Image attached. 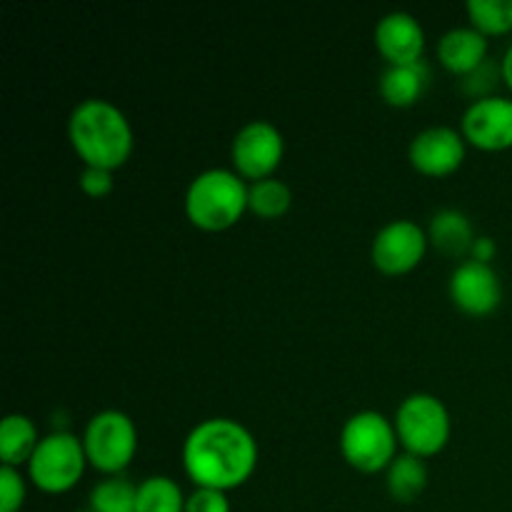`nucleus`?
Here are the masks:
<instances>
[{
    "instance_id": "6",
    "label": "nucleus",
    "mask_w": 512,
    "mask_h": 512,
    "mask_svg": "<svg viewBox=\"0 0 512 512\" xmlns=\"http://www.w3.org/2000/svg\"><path fill=\"white\" fill-rule=\"evenodd\" d=\"M83 450L88 465L103 478H118L138 455V428L123 410H100L83 430Z\"/></svg>"
},
{
    "instance_id": "5",
    "label": "nucleus",
    "mask_w": 512,
    "mask_h": 512,
    "mask_svg": "<svg viewBox=\"0 0 512 512\" xmlns=\"http://www.w3.org/2000/svg\"><path fill=\"white\" fill-rule=\"evenodd\" d=\"M395 433L400 450L420 460H430L448 448L453 438V418L438 395L413 393L395 410Z\"/></svg>"
},
{
    "instance_id": "16",
    "label": "nucleus",
    "mask_w": 512,
    "mask_h": 512,
    "mask_svg": "<svg viewBox=\"0 0 512 512\" xmlns=\"http://www.w3.org/2000/svg\"><path fill=\"white\" fill-rule=\"evenodd\" d=\"M430 83L428 65H385L383 75H380L378 93L380 100L390 108H413L420 103Z\"/></svg>"
},
{
    "instance_id": "4",
    "label": "nucleus",
    "mask_w": 512,
    "mask_h": 512,
    "mask_svg": "<svg viewBox=\"0 0 512 512\" xmlns=\"http://www.w3.org/2000/svg\"><path fill=\"white\" fill-rule=\"evenodd\" d=\"M338 450L345 465L360 475L385 473L403 453L393 418L378 410H360L350 415L340 428Z\"/></svg>"
},
{
    "instance_id": "14",
    "label": "nucleus",
    "mask_w": 512,
    "mask_h": 512,
    "mask_svg": "<svg viewBox=\"0 0 512 512\" xmlns=\"http://www.w3.org/2000/svg\"><path fill=\"white\" fill-rule=\"evenodd\" d=\"M438 63L455 78H468L475 70L483 68L490 60V40L480 35L478 30L463 25V28H450L438 40Z\"/></svg>"
},
{
    "instance_id": "8",
    "label": "nucleus",
    "mask_w": 512,
    "mask_h": 512,
    "mask_svg": "<svg viewBox=\"0 0 512 512\" xmlns=\"http://www.w3.org/2000/svg\"><path fill=\"white\" fill-rule=\"evenodd\" d=\"M283 158L285 138L278 125L270 120H250L233 135L230 143V168L248 185L275 178Z\"/></svg>"
},
{
    "instance_id": "27",
    "label": "nucleus",
    "mask_w": 512,
    "mask_h": 512,
    "mask_svg": "<svg viewBox=\"0 0 512 512\" xmlns=\"http://www.w3.org/2000/svg\"><path fill=\"white\" fill-rule=\"evenodd\" d=\"M495 255H498V245L490 235H478L473 243V250H470V258L468 260H478V263H488L493 265Z\"/></svg>"
},
{
    "instance_id": "25",
    "label": "nucleus",
    "mask_w": 512,
    "mask_h": 512,
    "mask_svg": "<svg viewBox=\"0 0 512 512\" xmlns=\"http://www.w3.org/2000/svg\"><path fill=\"white\" fill-rule=\"evenodd\" d=\"M78 188L85 198L105 200L115 190V173L103 168H83L78 178Z\"/></svg>"
},
{
    "instance_id": "24",
    "label": "nucleus",
    "mask_w": 512,
    "mask_h": 512,
    "mask_svg": "<svg viewBox=\"0 0 512 512\" xmlns=\"http://www.w3.org/2000/svg\"><path fill=\"white\" fill-rule=\"evenodd\" d=\"M460 83H463V90H465V95H468V98H470V103H473V100L490 98V95H498V93H495V88H498V85L503 83L500 63H493V60H488V63H485L483 68L475 70L473 75L463 78V80H460Z\"/></svg>"
},
{
    "instance_id": "12",
    "label": "nucleus",
    "mask_w": 512,
    "mask_h": 512,
    "mask_svg": "<svg viewBox=\"0 0 512 512\" xmlns=\"http://www.w3.org/2000/svg\"><path fill=\"white\" fill-rule=\"evenodd\" d=\"M468 148L480 153H505L512 150V98L510 95H490L473 100L460 118Z\"/></svg>"
},
{
    "instance_id": "13",
    "label": "nucleus",
    "mask_w": 512,
    "mask_h": 512,
    "mask_svg": "<svg viewBox=\"0 0 512 512\" xmlns=\"http://www.w3.org/2000/svg\"><path fill=\"white\" fill-rule=\"evenodd\" d=\"M373 43L385 65L423 63L425 28L415 15L405 13V10H393L378 20Z\"/></svg>"
},
{
    "instance_id": "7",
    "label": "nucleus",
    "mask_w": 512,
    "mask_h": 512,
    "mask_svg": "<svg viewBox=\"0 0 512 512\" xmlns=\"http://www.w3.org/2000/svg\"><path fill=\"white\" fill-rule=\"evenodd\" d=\"M88 468L83 440L68 430H55L40 440L38 450L25 465V475L40 493L65 495L78 488Z\"/></svg>"
},
{
    "instance_id": "10",
    "label": "nucleus",
    "mask_w": 512,
    "mask_h": 512,
    "mask_svg": "<svg viewBox=\"0 0 512 512\" xmlns=\"http://www.w3.org/2000/svg\"><path fill=\"white\" fill-rule=\"evenodd\" d=\"M468 155L460 128L450 125H430L420 130L408 145V163L418 175L430 180H443L458 173Z\"/></svg>"
},
{
    "instance_id": "18",
    "label": "nucleus",
    "mask_w": 512,
    "mask_h": 512,
    "mask_svg": "<svg viewBox=\"0 0 512 512\" xmlns=\"http://www.w3.org/2000/svg\"><path fill=\"white\" fill-rule=\"evenodd\" d=\"M428 480L430 475L425 460L408 453H400L393 465L385 470V488H388L390 498L400 505H410L423 498Z\"/></svg>"
},
{
    "instance_id": "20",
    "label": "nucleus",
    "mask_w": 512,
    "mask_h": 512,
    "mask_svg": "<svg viewBox=\"0 0 512 512\" xmlns=\"http://www.w3.org/2000/svg\"><path fill=\"white\" fill-rule=\"evenodd\" d=\"M185 500L178 480L168 475H150L138 485V512H185Z\"/></svg>"
},
{
    "instance_id": "28",
    "label": "nucleus",
    "mask_w": 512,
    "mask_h": 512,
    "mask_svg": "<svg viewBox=\"0 0 512 512\" xmlns=\"http://www.w3.org/2000/svg\"><path fill=\"white\" fill-rule=\"evenodd\" d=\"M500 73H503V85L508 88L512 98V43L505 48L503 58H500Z\"/></svg>"
},
{
    "instance_id": "15",
    "label": "nucleus",
    "mask_w": 512,
    "mask_h": 512,
    "mask_svg": "<svg viewBox=\"0 0 512 512\" xmlns=\"http://www.w3.org/2000/svg\"><path fill=\"white\" fill-rule=\"evenodd\" d=\"M425 230H428L430 248H435L438 253H443L445 258L453 260H468L475 238H478L468 215H465L463 210L455 208L438 210V213L430 218V225Z\"/></svg>"
},
{
    "instance_id": "21",
    "label": "nucleus",
    "mask_w": 512,
    "mask_h": 512,
    "mask_svg": "<svg viewBox=\"0 0 512 512\" xmlns=\"http://www.w3.org/2000/svg\"><path fill=\"white\" fill-rule=\"evenodd\" d=\"M470 28L485 38H505L512 35V0H470L465 5Z\"/></svg>"
},
{
    "instance_id": "23",
    "label": "nucleus",
    "mask_w": 512,
    "mask_h": 512,
    "mask_svg": "<svg viewBox=\"0 0 512 512\" xmlns=\"http://www.w3.org/2000/svg\"><path fill=\"white\" fill-rule=\"evenodd\" d=\"M28 475L18 468L0 465V512H20L28 500Z\"/></svg>"
},
{
    "instance_id": "17",
    "label": "nucleus",
    "mask_w": 512,
    "mask_h": 512,
    "mask_svg": "<svg viewBox=\"0 0 512 512\" xmlns=\"http://www.w3.org/2000/svg\"><path fill=\"white\" fill-rule=\"evenodd\" d=\"M38 425L23 413L5 415L0 423V465L25 470L40 445Z\"/></svg>"
},
{
    "instance_id": "26",
    "label": "nucleus",
    "mask_w": 512,
    "mask_h": 512,
    "mask_svg": "<svg viewBox=\"0 0 512 512\" xmlns=\"http://www.w3.org/2000/svg\"><path fill=\"white\" fill-rule=\"evenodd\" d=\"M185 512H233L228 493L208 488H195L185 500Z\"/></svg>"
},
{
    "instance_id": "9",
    "label": "nucleus",
    "mask_w": 512,
    "mask_h": 512,
    "mask_svg": "<svg viewBox=\"0 0 512 512\" xmlns=\"http://www.w3.org/2000/svg\"><path fill=\"white\" fill-rule=\"evenodd\" d=\"M430 250L428 230L415 220H390L370 243V263L385 278H403L423 265Z\"/></svg>"
},
{
    "instance_id": "19",
    "label": "nucleus",
    "mask_w": 512,
    "mask_h": 512,
    "mask_svg": "<svg viewBox=\"0 0 512 512\" xmlns=\"http://www.w3.org/2000/svg\"><path fill=\"white\" fill-rule=\"evenodd\" d=\"M293 208V190L280 178L250 183L248 188V213L260 220H280Z\"/></svg>"
},
{
    "instance_id": "1",
    "label": "nucleus",
    "mask_w": 512,
    "mask_h": 512,
    "mask_svg": "<svg viewBox=\"0 0 512 512\" xmlns=\"http://www.w3.org/2000/svg\"><path fill=\"white\" fill-rule=\"evenodd\" d=\"M180 460L195 488L230 493L253 478L260 448L255 435L238 420L208 418L185 435Z\"/></svg>"
},
{
    "instance_id": "2",
    "label": "nucleus",
    "mask_w": 512,
    "mask_h": 512,
    "mask_svg": "<svg viewBox=\"0 0 512 512\" xmlns=\"http://www.w3.org/2000/svg\"><path fill=\"white\" fill-rule=\"evenodd\" d=\"M68 143L83 168L115 173L135 150V133L128 115L105 98H85L70 110Z\"/></svg>"
},
{
    "instance_id": "11",
    "label": "nucleus",
    "mask_w": 512,
    "mask_h": 512,
    "mask_svg": "<svg viewBox=\"0 0 512 512\" xmlns=\"http://www.w3.org/2000/svg\"><path fill=\"white\" fill-rule=\"evenodd\" d=\"M450 303L468 318H490L503 303V280L498 270L478 260H463L448 283Z\"/></svg>"
},
{
    "instance_id": "3",
    "label": "nucleus",
    "mask_w": 512,
    "mask_h": 512,
    "mask_svg": "<svg viewBox=\"0 0 512 512\" xmlns=\"http://www.w3.org/2000/svg\"><path fill=\"white\" fill-rule=\"evenodd\" d=\"M248 188L233 168L203 170L185 188V218L203 233H225L248 213Z\"/></svg>"
},
{
    "instance_id": "22",
    "label": "nucleus",
    "mask_w": 512,
    "mask_h": 512,
    "mask_svg": "<svg viewBox=\"0 0 512 512\" xmlns=\"http://www.w3.org/2000/svg\"><path fill=\"white\" fill-rule=\"evenodd\" d=\"M90 512H138V485L125 475L103 478L88 498Z\"/></svg>"
}]
</instances>
